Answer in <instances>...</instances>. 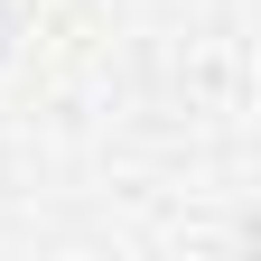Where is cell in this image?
Segmentation results:
<instances>
[{
    "mask_svg": "<svg viewBox=\"0 0 261 261\" xmlns=\"http://www.w3.org/2000/svg\"><path fill=\"white\" fill-rule=\"evenodd\" d=\"M0 47H10V19H0Z\"/></svg>",
    "mask_w": 261,
    "mask_h": 261,
    "instance_id": "obj_1",
    "label": "cell"
}]
</instances>
